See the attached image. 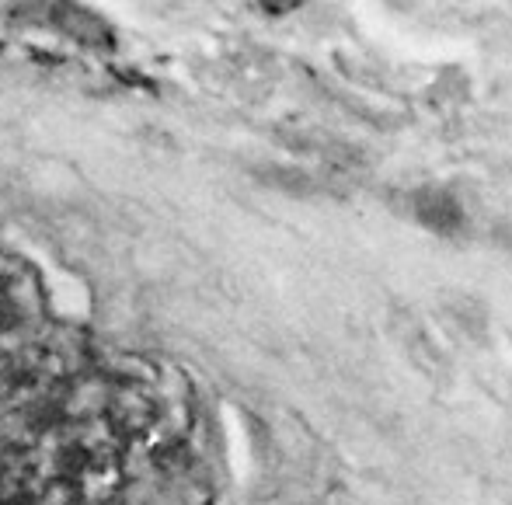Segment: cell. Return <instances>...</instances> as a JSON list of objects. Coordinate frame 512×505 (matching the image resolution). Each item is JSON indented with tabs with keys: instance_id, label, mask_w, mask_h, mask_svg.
<instances>
[{
	"instance_id": "1",
	"label": "cell",
	"mask_w": 512,
	"mask_h": 505,
	"mask_svg": "<svg viewBox=\"0 0 512 505\" xmlns=\"http://www.w3.org/2000/svg\"><path fill=\"white\" fill-rule=\"evenodd\" d=\"M53 25L60 28L63 35H70L74 42H84V46H95V49L112 46V28H108L102 14H95L91 7L63 0V4L53 7Z\"/></svg>"
},
{
	"instance_id": "2",
	"label": "cell",
	"mask_w": 512,
	"mask_h": 505,
	"mask_svg": "<svg viewBox=\"0 0 512 505\" xmlns=\"http://www.w3.org/2000/svg\"><path fill=\"white\" fill-rule=\"evenodd\" d=\"M415 216L436 234H453L464 223V209L460 202L443 189H422L415 196Z\"/></svg>"
},
{
	"instance_id": "3",
	"label": "cell",
	"mask_w": 512,
	"mask_h": 505,
	"mask_svg": "<svg viewBox=\"0 0 512 505\" xmlns=\"http://www.w3.org/2000/svg\"><path fill=\"white\" fill-rule=\"evenodd\" d=\"M300 4H304V0H258V7L269 14H290V11H297Z\"/></svg>"
}]
</instances>
